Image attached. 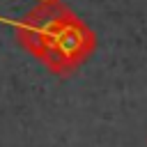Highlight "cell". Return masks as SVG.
<instances>
[{
    "label": "cell",
    "mask_w": 147,
    "mask_h": 147,
    "mask_svg": "<svg viewBox=\"0 0 147 147\" xmlns=\"http://www.w3.org/2000/svg\"><path fill=\"white\" fill-rule=\"evenodd\" d=\"M96 51V32L74 11L62 21L53 39L48 41L39 62L57 78H69L76 74Z\"/></svg>",
    "instance_id": "obj_1"
},
{
    "label": "cell",
    "mask_w": 147,
    "mask_h": 147,
    "mask_svg": "<svg viewBox=\"0 0 147 147\" xmlns=\"http://www.w3.org/2000/svg\"><path fill=\"white\" fill-rule=\"evenodd\" d=\"M145 142H147V136H145Z\"/></svg>",
    "instance_id": "obj_2"
}]
</instances>
